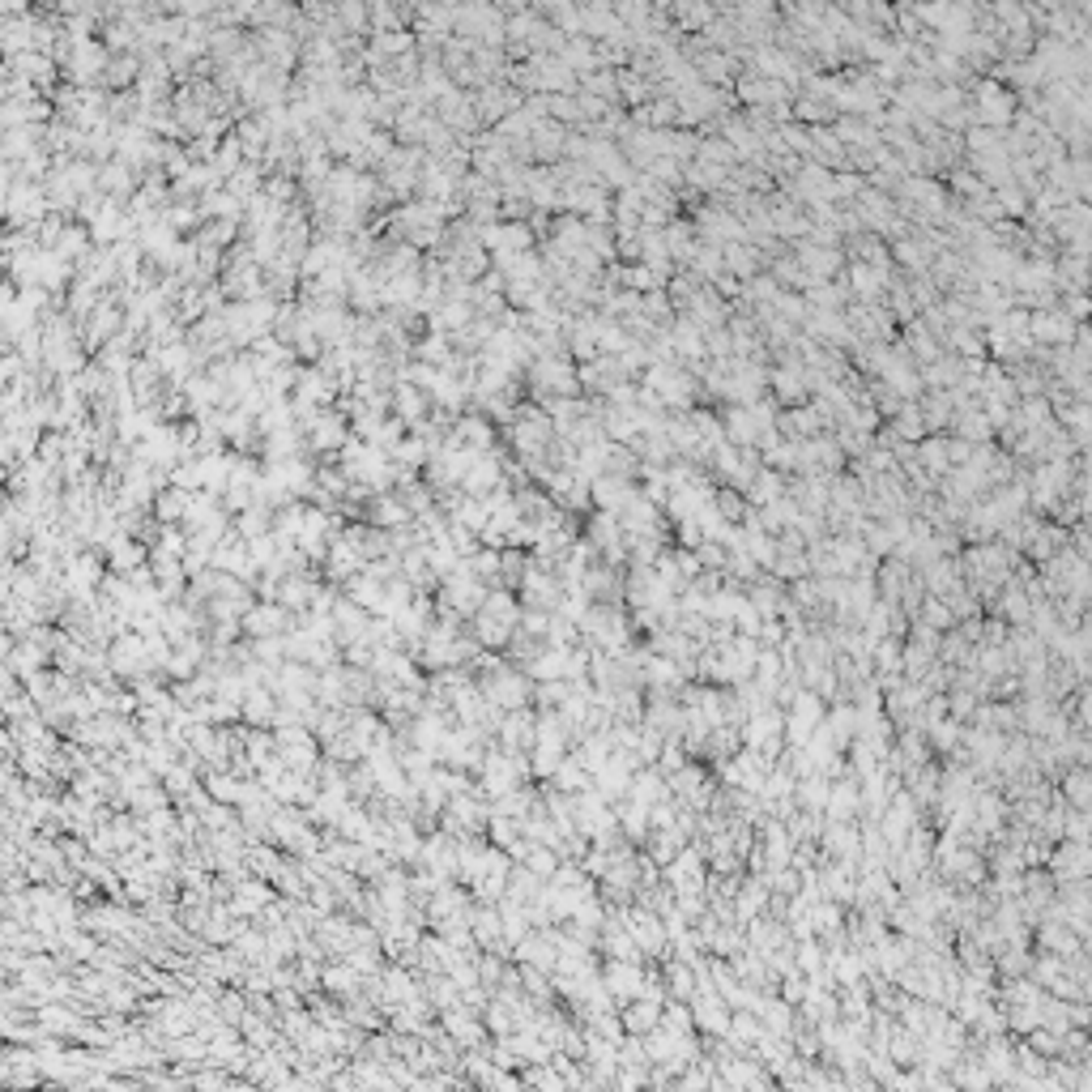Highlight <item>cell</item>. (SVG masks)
<instances>
[{"label":"cell","instance_id":"6da1fadb","mask_svg":"<svg viewBox=\"0 0 1092 1092\" xmlns=\"http://www.w3.org/2000/svg\"><path fill=\"white\" fill-rule=\"evenodd\" d=\"M469 671L478 675L487 700L496 704V709H503V713L525 709V704L534 700V678L525 671H516V666H508V662H500V657H478Z\"/></svg>","mask_w":1092,"mask_h":1092},{"label":"cell","instance_id":"7a4b0ae2","mask_svg":"<svg viewBox=\"0 0 1092 1092\" xmlns=\"http://www.w3.org/2000/svg\"><path fill=\"white\" fill-rule=\"evenodd\" d=\"M525 760L530 756H512V751H487V760H483V768H478V790H483L487 798H500V794H508V790H516V785H525L534 777V768L525 764Z\"/></svg>","mask_w":1092,"mask_h":1092},{"label":"cell","instance_id":"3957f363","mask_svg":"<svg viewBox=\"0 0 1092 1092\" xmlns=\"http://www.w3.org/2000/svg\"><path fill=\"white\" fill-rule=\"evenodd\" d=\"M487 602V581L474 577V568L461 559V568L444 577V590H440V606H453L457 615H478Z\"/></svg>","mask_w":1092,"mask_h":1092},{"label":"cell","instance_id":"277c9868","mask_svg":"<svg viewBox=\"0 0 1092 1092\" xmlns=\"http://www.w3.org/2000/svg\"><path fill=\"white\" fill-rule=\"evenodd\" d=\"M108 657H111V671L120 675V678H128V683H133V678H141V675H150V671H154V662H150V640L141 636L137 628L120 632V636L111 640Z\"/></svg>","mask_w":1092,"mask_h":1092},{"label":"cell","instance_id":"5b68a950","mask_svg":"<svg viewBox=\"0 0 1092 1092\" xmlns=\"http://www.w3.org/2000/svg\"><path fill=\"white\" fill-rule=\"evenodd\" d=\"M295 610H286L282 602H269V597H261V602H252V610L243 615V636L261 640V636H286L290 628H295Z\"/></svg>","mask_w":1092,"mask_h":1092},{"label":"cell","instance_id":"8992f818","mask_svg":"<svg viewBox=\"0 0 1092 1092\" xmlns=\"http://www.w3.org/2000/svg\"><path fill=\"white\" fill-rule=\"evenodd\" d=\"M103 555H108V572H120V577H137L141 568H150V546L133 534H115Z\"/></svg>","mask_w":1092,"mask_h":1092},{"label":"cell","instance_id":"52a82bcc","mask_svg":"<svg viewBox=\"0 0 1092 1092\" xmlns=\"http://www.w3.org/2000/svg\"><path fill=\"white\" fill-rule=\"evenodd\" d=\"M496 738H500V747H503V751H512V756H530L534 743H538V718H530L525 709L503 713V721H500Z\"/></svg>","mask_w":1092,"mask_h":1092},{"label":"cell","instance_id":"ba28073f","mask_svg":"<svg viewBox=\"0 0 1092 1092\" xmlns=\"http://www.w3.org/2000/svg\"><path fill=\"white\" fill-rule=\"evenodd\" d=\"M469 913H474V905H469V896L461 888L444 884L436 888V896L427 900V918L436 931H444V926H457V922H469Z\"/></svg>","mask_w":1092,"mask_h":1092},{"label":"cell","instance_id":"9c48e42d","mask_svg":"<svg viewBox=\"0 0 1092 1092\" xmlns=\"http://www.w3.org/2000/svg\"><path fill=\"white\" fill-rule=\"evenodd\" d=\"M227 905L240 913V918H261V913L274 905V888H269V879H240V888L231 892V900Z\"/></svg>","mask_w":1092,"mask_h":1092},{"label":"cell","instance_id":"30bf717a","mask_svg":"<svg viewBox=\"0 0 1092 1092\" xmlns=\"http://www.w3.org/2000/svg\"><path fill=\"white\" fill-rule=\"evenodd\" d=\"M278 713H282L278 691L265 687V683H252L248 696H243V721H248V725H261V730H274V725H278Z\"/></svg>","mask_w":1092,"mask_h":1092},{"label":"cell","instance_id":"8fae6325","mask_svg":"<svg viewBox=\"0 0 1092 1092\" xmlns=\"http://www.w3.org/2000/svg\"><path fill=\"white\" fill-rule=\"evenodd\" d=\"M469 926H474V939L483 952H503V913L500 905H487V900H478V909L469 913Z\"/></svg>","mask_w":1092,"mask_h":1092},{"label":"cell","instance_id":"7c38bea8","mask_svg":"<svg viewBox=\"0 0 1092 1092\" xmlns=\"http://www.w3.org/2000/svg\"><path fill=\"white\" fill-rule=\"evenodd\" d=\"M444 1028H449V1037H453V1041H457V1046H461V1050H474V1046H483V1037H487V1028L478 1025L474 1007H465V1003H453L449 1012H444Z\"/></svg>","mask_w":1092,"mask_h":1092},{"label":"cell","instance_id":"4fadbf2b","mask_svg":"<svg viewBox=\"0 0 1092 1092\" xmlns=\"http://www.w3.org/2000/svg\"><path fill=\"white\" fill-rule=\"evenodd\" d=\"M316 593H321V585L312 577H303V572H290V577L278 581V602L286 610H295V615H308L316 606Z\"/></svg>","mask_w":1092,"mask_h":1092},{"label":"cell","instance_id":"5bb4252c","mask_svg":"<svg viewBox=\"0 0 1092 1092\" xmlns=\"http://www.w3.org/2000/svg\"><path fill=\"white\" fill-rule=\"evenodd\" d=\"M512 960H525V965H538V969H559V935H525L516 943V956Z\"/></svg>","mask_w":1092,"mask_h":1092},{"label":"cell","instance_id":"9a60e30c","mask_svg":"<svg viewBox=\"0 0 1092 1092\" xmlns=\"http://www.w3.org/2000/svg\"><path fill=\"white\" fill-rule=\"evenodd\" d=\"M363 982H368V978H363V973H359L355 965H350V960H342V965H325V969H321V990L328 994V999H342V1003H346V999H355Z\"/></svg>","mask_w":1092,"mask_h":1092},{"label":"cell","instance_id":"2e32d148","mask_svg":"<svg viewBox=\"0 0 1092 1092\" xmlns=\"http://www.w3.org/2000/svg\"><path fill=\"white\" fill-rule=\"evenodd\" d=\"M461 487H465V496H478V500H487L491 491H500V465L491 461V457H469V465H465V478H461Z\"/></svg>","mask_w":1092,"mask_h":1092},{"label":"cell","instance_id":"e0dca14e","mask_svg":"<svg viewBox=\"0 0 1092 1092\" xmlns=\"http://www.w3.org/2000/svg\"><path fill=\"white\" fill-rule=\"evenodd\" d=\"M359 568H363V555L355 550V543H350L346 534H342V538H333V543H328V555H325V572H328V581H350Z\"/></svg>","mask_w":1092,"mask_h":1092},{"label":"cell","instance_id":"ac0fdd59","mask_svg":"<svg viewBox=\"0 0 1092 1092\" xmlns=\"http://www.w3.org/2000/svg\"><path fill=\"white\" fill-rule=\"evenodd\" d=\"M469 632H474V640L483 644V649H508L512 636H516V628L500 624V619L483 615V610H478V615H469Z\"/></svg>","mask_w":1092,"mask_h":1092},{"label":"cell","instance_id":"d6986e66","mask_svg":"<svg viewBox=\"0 0 1092 1092\" xmlns=\"http://www.w3.org/2000/svg\"><path fill=\"white\" fill-rule=\"evenodd\" d=\"M188 508H193V491H184V487H175V483H171V491H158V496H154V516H158V525H184Z\"/></svg>","mask_w":1092,"mask_h":1092},{"label":"cell","instance_id":"ffe728a7","mask_svg":"<svg viewBox=\"0 0 1092 1092\" xmlns=\"http://www.w3.org/2000/svg\"><path fill=\"white\" fill-rule=\"evenodd\" d=\"M410 512L402 496H380L371 503V525H380V530H402V525H410Z\"/></svg>","mask_w":1092,"mask_h":1092},{"label":"cell","instance_id":"44dd1931","mask_svg":"<svg viewBox=\"0 0 1092 1092\" xmlns=\"http://www.w3.org/2000/svg\"><path fill=\"white\" fill-rule=\"evenodd\" d=\"M235 530H240L243 538H265L274 534V508L269 503H248V508H240V521H235Z\"/></svg>","mask_w":1092,"mask_h":1092},{"label":"cell","instance_id":"7402d4cb","mask_svg":"<svg viewBox=\"0 0 1092 1092\" xmlns=\"http://www.w3.org/2000/svg\"><path fill=\"white\" fill-rule=\"evenodd\" d=\"M543 896V875L530 871V866H516L512 879H508V900H516V905H534V900Z\"/></svg>","mask_w":1092,"mask_h":1092},{"label":"cell","instance_id":"603a6c76","mask_svg":"<svg viewBox=\"0 0 1092 1092\" xmlns=\"http://www.w3.org/2000/svg\"><path fill=\"white\" fill-rule=\"evenodd\" d=\"M243 862H248V871H252V875L269 879V884H278V879H282V871H286V862H282L278 853L269 850V845H252V850L243 853Z\"/></svg>","mask_w":1092,"mask_h":1092},{"label":"cell","instance_id":"cb8c5ba5","mask_svg":"<svg viewBox=\"0 0 1092 1092\" xmlns=\"http://www.w3.org/2000/svg\"><path fill=\"white\" fill-rule=\"evenodd\" d=\"M162 785H167V794L175 798V803H184V798L197 794V768L188 764V760H180L175 768L162 772Z\"/></svg>","mask_w":1092,"mask_h":1092},{"label":"cell","instance_id":"d4e9b609","mask_svg":"<svg viewBox=\"0 0 1092 1092\" xmlns=\"http://www.w3.org/2000/svg\"><path fill=\"white\" fill-rule=\"evenodd\" d=\"M308 427H312V444H316V449H337V444L346 440V422L337 415H321V418H312Z\"/></svg>","mask_w":1092,"mask_h":1092},{"label":"cell","instance_id":"484cf974","mask_svg":"<svg viewBox=\"0 0 1092 1092\" xmlns=\"http://www.w3.org/2000/svg\"><path fill=\"white\" fill-rule=\"evenodd\" d=\"M167 803H175V798L167 794V785H154V781H150V785H141V790H133V794H128V807H133L137 815L162 811V807H167Z\"/></svg>","mask_w":1092,"mask_h":1092},{"label":"cell","instance_id":"4316f807","mask_svg":"<svg viewBox=\"0 0 1092 1092\" xmlns=\"http://www.w3.org/2000/svg\"><path fill=\"white\" fill-rule=\"evenodd\" d=\"M550 781H555L563 794H585V790H590V768L581 764V756H572V760H563L559 772Z\"/></svg>","mask_w":1092,"mask_h":1092},{"label":"cell","instance_id":"83f0119b","mask_svg":"<svg viewBox=\"0 0 1092 1092\" xmlns=\"http://www.w3.org/2000/svg\"><path fill=\"white\" fill-rule=\"evenodd\" d=\"M538 389H546V393H572V389H577V380H572V371L563 368V363H538Z\"/></svg>","mask_w":1092,"mask_h":1092},{"label":"cell","instance_id":"f1b7e54d","mask_svg":"<svg viewBox=\"0 0 1092 1092\" xmlns=\"http://www.w3.org/2000/svg\"><path fill=\"white\" fill-rule=\"evenodd\" d=\"M606 743H610V738H593V734L581 738V751H577V756H581V764L590 768V772H602V768L610 764V760H606Z\"/></svg>","mask_w":1092,"mask_h":1092},{"label":"cell","instance_id":"f546056e","mask_svg":"<svg viewBox=\"0 0 1092 1092\" xmlns=\"http://www.w3.org/2000/svg\"><path fill=\"white\" fill-rule=\"evenodd\" d=\"M597 785H602V798L624 794L628 790V764H624V760H610V764L597 772Z\"/></svg>","mask_w":1092,"mask_h":1092},{"label":"cell","instance_id":"4dcf8cb0","mask_svg":"<svg viewBox=\"0 0 1092 1092\" xmlns=\"http://www.w3.org/2000/svg\"><path fill=\"white\" fill-rule=\"evenodd\" d=\"M636 982H640L636 969H628V965H610V969H606V985H610V994H619V999H628Z\"/></svg>","mask_w":1092,"mask_h":1092},{"label":"cell","instance_id":"1f68e13d","mask_svg":"<svg viewBox=\"0 0 1092 1092\" xmlns=\"http://www.w3.org/2000/svg\"><path fill=\"white\" fill-rule=\"evenodd\" d=\"M457 436H461L465 444H474V449H487V444H491V427H487L483 418H461Z\"/></svg>","mask_w":1092,"mask_h":1092},{"label":"cell","instance_id":"d6a6232c","mask_svg":"<svg viewBox=\"0 0 1092 1092\" xmlns=\"http://www.w3.org/2000/svg\"><path fill=\"white\" fill-rule=\"evenodd\" d=\"M248 1016V1003L240 999V994H218V1020H227V1025H240V1020Z\"/></svg>","mask_w":1092,"mask_h":1092},{"label":"cell","instance_id":"836d02e7","mask_svg":"<svg viewBox=\"0 0 1092 1092\" xmlns=\"http://www.w3.org/2000/svg\"><path fill=\"white\" fill-rule=\"evenodd\" d=\"M393 1037H371V1041H363V1059H371V1063H393Z\"/></svg>","mask_w":1092,"mask_h":1092},{"label":"cell","instance_id":"e575fe53","mask_svg":"<svg viewBox=\"0 0 1092 1092\" xmlns=\"http://www.w3.org/2000/svg\"><path fill=\"white\" fill-rule=\"evenodd\" d=\"M632 935H636L644 947H657V943H662V931H657V922L644 918V913H640V918H632Z\"/></svg>","mask_w":1092,"mask_h":1092},{"label":"cell","instance_id":"d590c367","mask_svg":"<svg viewBox=\"0 0 1092 1092\" xmlns=\"http://www.w3.org/2000/svg\"><path fill=\"white\" fill-rule=\"evenodd\" d=\"M397 406H402V418H418L422 415V397L415 393V389H397Z\"/></svg>","mask_w":1092,"mask_h":1092},{"label":"cell","instance_id":"8d00e7d4","mask_svg":"<svg viewBox=\"0 0 1092 1092\" xmlns=\"http://www.w3.org/2000/svg\"><path fill=\"white\" fill-rule=\"evenodd\" d=\"M624 1020H628V1025H632V1028H636V1032H644V1028H653V1020H657V1012H653V1007H644V1003H640V1007H632V1012H628Z\"/></svg>","mask_w":1092,"mask_h":1092},{"label":"cell","instance_id":"74e56055","mask_svg":"<svg viewBox=\"0 0 1092 1092\" xmlns=\"http://www.w3.org/2000/svg\"><path fill=\"white\" fill-rule=\"evenodd\" d=\"M227 1079H231V1075H218V1071H201V1075H193V1084H197V1088H222V1084H227Z\"/></svg>","mask_w":1092,"mask_h":1092}]
</instances>
